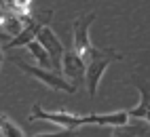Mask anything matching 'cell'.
<instances>
[{"instance_id":"1","label":"cell","mask_w":150,"mask_h":137,"mask_svg":"<svg viewBox=\"0 0 150 137\" xmlns=\"http://www.w3.org/2000/svg\"><path fill=\"white\" fill-rule=\"evenodd\" d=\"M30 120H49L59 124L62 129L68 131H78L81 126H123L129 122V114L127 110H118V112H110V114H72L68 110H57V112H49L40 103H34Z\"/></svg>"},{"instance_id":"2","label":"cell","mask_w":150,"mask_h":137,"mask_svg":"<svg viewBox=\"0 0 150 137\" xmlns=\"http://www.w3.org/2000/svg\"><path fill=\"white\" fill-rule=\"evenodd\" d=\"M114 61H123V55L112 51V48H97L93 46V51L89 53V57L85 59V86H87V95L93 97L97 95V89H99V82H102V78L108 70L110 63Z\"/></svg>"},{"instance_id":"3","label":"cell","mask_w":150,"mask_h":137,"mask_svg":"<svg viewBox=\"0 0 150 137\" xmlns=\"http://www.w3.org/2000/svg\"><path fill=\"white\" fill-rule=\"evenodd\" d=\"M15 65H19V70H23L28 76H32L36 78V80H40L45 86H49V89H53V91H64V93H76V86H72L66 78L59 74V72H53V70H42V67H38V65H30L25 63L21 57H13L11 59Z\"/></svg>"},{"instance_id":"4","label":"cell","mask_w":150,"mask_h":137,"mask_svg":"<svg viewBox=\"0 0 150 137\" xmlns=\"http://www.w3.org/2000/svg\"><path fill=\"white\" fill-rule=\"evenodd\" d=\"M95 19V13H87V15H81L74 19L72 23V32H74V38H72V51L85 61L89 53L93 51V44H91V38H89V25L93 23Z\"/></svg>"},{"instance_id":"5","label":"cell","mask_w":150,"mask_h":137,"mask_svg":"<svg viewBox=\"0 0 150 137\" xmlns=\"http://www.w3.org/2000/svg\"><path fill=\"white\" fill-rule=\"evenodd\" d=\"M36 42L47 51L49 59H51V65H53V72L62 74V57H64L66 48H64L62 40L55 36V32L49 25H42L40 30H38V34H36Z\"/></svg>"},{"instance_id":"6","label":"cell","mask_w":150,"mask_h":137,"mask_svg":"<svg viewBox=\"0 0 150 137\" xmlns=\"http://www.w3.org/2000/svg\"><path fill=\"white\" fill-rule=\"evenodd\" d=\"M85 61L74 51H64L62 57V74L72 86H85Z\"/></svg>"},{"instance_id":"7","label":"cell","mask_w":150,"mask_h":137,"mask_svg":"<svg viewBox=\"0 0 150 137\" xmlns=\"http://www.w3.org/2000/svg\"><path fill=\"white\" fill-rule=\"evenodd\" d=\"M135 89L139 91V95H142V101H139V105L127 110V114H129V118L144 120L150 126V84L137 78V80H135Z\"/></svg>"},{"instance_id":"8","label":"cell","mask_w":150,"mask_h":137,"mask_svg":"<svg viewBox=\"0 0 150 137\" xmlns=\"http://www.w3.org/2000/svg\"><path fill=\"white\" fill-rule=\"evenodd\" d=\"M45 21L47 19H30V21L23 25V30L19 32L15 38H11L8 40V44L6 46H2V51L6 53V51H11V48H17V46H25L28 42H32V40H36V34H38V30L45 25Z\"/></svg>"},{"instance_id":"9","label":"cell","mask_w":150,"mask_h":137,"mask_svg":"<svg viewBox=\"0 0 150 137\" xmlns=\"http://www.w3.org/2000/svg\"><path fill=\"white\" fill-rule=\"evenodd\" d=\"M148 133H150V126L144 120H137V122L129 120L123 126H112L110 129V137H139V135H148Z\"/></svg>"},{"instance_id":"10","label":"cell","mask_w":150,"mask_h":137,"mask_svg":"<svg viewBox=\"0 0 150 137\" xmlns=\"http://www.w3.org/2000/svg\"><path fill=\"white\" fill-rule=\"evenodd\" d=\"M0 137H28L17 122L11 120V116L0 112Z\"/></svg>"},{"instance_id":"11","label":"cell","mask_w":150,"mask_h":137,"mask_svg":"<svg viewBox=\"0 0 150 137\" xmlns=\"http://www.w3.org/2000/svg\"><path fill=\"white\" fill-rule=\"evenodd\" d=\"M25 48L30 51V55L34 57V59L38 61V67H42V70H53V65H51V59H49V55H47V51L38 44L36 40H32V42H28L25 44Z\"/></svg>"},{"instance_id":"12","label":"cell","mask_w":150,"mask_h":137,"mask_svg":"<svg viewBox=\"0 0 150 137\" xmlns=\"http://www.w3.org/2000/svg\"><path fill=\"white\" fill-rule=\"evenodd\" d=\"M11 11L17 15V17H21L23 19V23H28L30 19H32V0H8V4H6Z\"/></svg>"},{"instance_id":"13","label":"cell","mask_w":150,"mask_h":137,"mask_svg":"<svg viewBox=\"0 0 150 137\" xmlns=\"http://www.w3.org/2000/svg\"><path fill=\"white\" fill-rule=\"evenodd\" d=\"M76 131H68V129H62L57 133H42V135H34V137H74Z\"/></svg>"},{"instance_id":"14","label":"cell","mask_w":150,"mask_h":137,"mask_svg":"<svg viewBox=\"0 0 150 137\" xmlns=\"http://www.w3.org/2000/svg\"><path fill=\"white\" fill-rule=\"evenodd\" d=\"M2 61H4V51H2V46H0V70H2Z\"/></svg>"},{"instance_id":"15","label":"cell","mask_w":150,"mask_h":137,"mask_svg":"<svg viewBox=\"0 0 150 137\" xmlns=\"http://www.w3.org/2000/svg\"><path fill=\"white\" fill-rule=\"evenodd\" d=\"M0 2H2V6H6V4H8V0H0Z\"/></svg>"},{"instance_id":"16","label":"cell","mask_w":150,"mask_h":137,"mask_svg":"<svg viewBox=\"0 0 150 137\" xmlns=\"http://www.w3.org/2000/svg\"><path fill=\"white\" fill-rule=\"evenodd\" d=\"M0 8H2V2H0Z\"/></svg>"}]
</instances>
